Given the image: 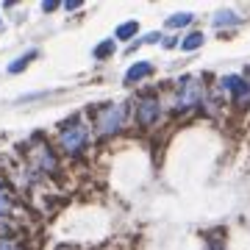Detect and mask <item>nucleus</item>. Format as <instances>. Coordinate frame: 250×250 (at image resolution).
Instances as JSON below:
<instances>
[{
	"mask_svg": "<svg viewBox=\"0 0 250 250\" xmlns=\"http://www.w3.org/2000/svg\"><path fill=\"white\" fill-rule=\"evenodd\" d=\"M111 50H114V45H111V42H103V45H98V50H95V56H103V59H106V56H111Z\"/></svg>",
	"mask_w": 250,
	"mask_h": 250,
	"instance_id": "f8f14e48",
	"label": "nucleus"
},
{
	"mask_svg": "<svg viewBox=\"0 0 250 250\" xmlns=\"http://www.w3.org/2000/svg\"><path fill=\"white\" fill-rule=\"evenodd\" d=\"M56 6H59V3H56V0H45V6H42V9H45V11H53Z\"/></svg>",
	"mask_w": 250,
	"mask_h": 250,
	"instance_id": "4468645a",
	"label": "nucleus"
},
{
	"mask_svg": "<svg viewBox=\"0 0 250 250\" xmlns=\"http://www.w3.org/2000/svg\"><path fill=\"white\" fill-rule=\"evenodd\" d=\"M236 22H239V17H236L233 11H217V14H214V25H220V28L236 25Z\"/></svg>",
	"mask_w": 250,
	"mask_h": 250,
	"instance_id": "0eeeda50",
	"label": "nucleus"
},
{
	"mask_svg": "<svg viewBox=\"0 0 250 250\" xmlns=\"http://www.w3.org/2000/svg\"><path fill=\"white\" fill-rule=\"evenodd\" d=\"M156 120H159V100L150 95V98H145L142 106H139V123H142V125H153Z\"/></svg>",
	"mask_w": 250,
	"mask_h": 250,
	"instance_id": "39448f33",
	"label": "nucleus"
},
{
	"mask_svg": "<svg viewBox=\"0 0 250 250\" xmlns=\"http://www.w3.org/2000/svg\"><path fill=\"white\" fill-rule=\"evenodd\" d=\"M125 111H128L125 103H108V106L98 114V134L100 136L117 134V131L125 125Z\"/></svg>",
	"mask_w": 250,
	"mask_h": 250,
	"instance_id": "f257e3e1",
	"label": "nucleus"
},
{
	"mask_svg": "<svg viewBox=\"0 0 250 250\" xmlns=\"http://www.w3.org/2000/svg\"><path fill=\"white\" fill-rule=\"evenodd\" d=\"M59 145H62L70 156H78V153L83 150V145H86V131L78 125V117L70 120V123L62 128V134H59Z\"/></svg>",
	"mask_w": 250,
	"mask_h": 250,
	"instance_id": "f03ea898",
	"label": "nucleus"
},
{
	"mask_svg": "<svg viewBox=\"0 0 250 250\" xmlns=\"http://www.w3.org/2000/svg\"><path fill=\"white\" fill-rule=\"evenodd\" d=\"M136 31H139V25H136L134 20H128V22H123V25L117 28V39H131Z\"/></svg>",
	"mask_w": 250,
	"mask_h": 250,
	"instance_id": "6e6552de",
	"label": "nucleus"
},
{
	"mask_svg": "<svg viewBox=\"0 0 250 250\" xmlns=\"http://www.w3.org/2000/svg\"><path fill=\"white\" fill-rule=\"evenodd\" d=\"M34 56H36L34 50H28L25 56H20L17 62H11V64H9V72H22V67H25L28 62H34Z\"/></svg>",
	"mask_w": 250,
	"mask_h": 250,
	"instance_id": "1a4fd4ad",
	"label": "nucleus"
},
{
	"mask_svg": "<svg viewBox=\"0 0 250 250\" xmlns=\"http://www.w3.org/2000/svg\"><path fill=\"white\" fill-rule=\"evenodd\" d=\"M34 164L39 167V170H45V172H56V159H53V153H50L47 145L39 142V147L34 150Z\"/></svg>",
	"mask_w": 250,
	"mask_h": 250,
	"instance_id": "20e7f679",
	"label": "nucleus"
},
{
	"mask_svg": "<svg viewBox=\"0 0 250 250\" xmlns=\"http://www.w3.org/2000/svg\"><path fill=\"white\" fill-rule=\"evenodd\" d=\"M150 70H153V64H150V62H139V64H134L131 70L125 72V81H128V83H134V81L145 78V75H147Z\"/></svg>",
	"mask_w": 250,
	"mask_h": 250,
	"instance_id": "423d86ee",
	"label": "nucleus"
},
{
	"mask_svg": "<svg viewBox=\"0 0 250 250\" xmlns=\"http://www.w3.org/2000/svg\"><path fill=\"white\" fill-rule=\"evenodd\" d=\"M203 98V89H200V81L197 78H184L181 81V92H178V108L187 111V108H195Z\"/></svg>",
	"mask_w": 250,
	"mask_h": 250,
	"instance_id": "7ed1b4c3",
	"label": "nucleus"
},
{
	"mask_svg": "<svg viewBox=\"0 0 250 250\" xmlns=\"http://www.w3.org/2000/svg\"><path fill=\"white\" fill-rule=\"evenodd\" d=\"M64 6H67V9H70V11H75V9H78V6H81V3H78V0H67Z\"/></svg>",
	"mask_w": 250,
	"mask_h": 250,
	"instance_id": "2eb2a0df",
	"label": "nucleus"
},
{
	"mask_svg": "<svg viewBox=\"0 0 250 250\" xmlns=\"http://www.w3.org/2000/svg\"><path fill=\"white\" fill-rule=\"evenodd\" d=\"M0 250H20V245L11 239H0Z\"/></svg>",
	"mask_w": 250,
	"mask_h": 250,
	"instance_id": "ddd939ff",
	"label": "nucleus"
},
{
	"mask_svg": "<svg viewBox=\"0 0 250 250\" xmlns=\"http://www.w3.org/2000/svg\"><path fill=\"white\" fill-rule=\"evenodd\" d=\"M200 45H203V34H197V31L184 39V50H197Z\"/></svg>",
	"mask_w": 250,
	"mask_h": 250,
	"instance_id": "9b49d317",
	"label": "nucleus"
},
{
	"mask_svg": "<svg viewBox=\"0 0 250 250\" xmlns=\"http://www.w3.org/2000/svg\"><path fill=\"white\" fill-rule=\"evenodd\" d=\"M0 28H3V22H0Z\"/></svg>",
	"mask_w": 250,
	"mask_h": 250,
	"instance_id": "dca6fc26",
	"label": "nucleus"
},
{
	"mask_svg": "<svg viewBox=\"0 0 250 250\" xmlns=\"http://www.w3.org/2000/svg\"><path fill=\"white\" fill-rule=\"evenodd\" d=\"M192 22V14H172L170 20H167V28H184Z\"/></svg>",
	"mask_w": 250,
	"mask_h": 250,
	"instance_id": "9d476101",
	"label": "nucleus"
}]
</instances>
